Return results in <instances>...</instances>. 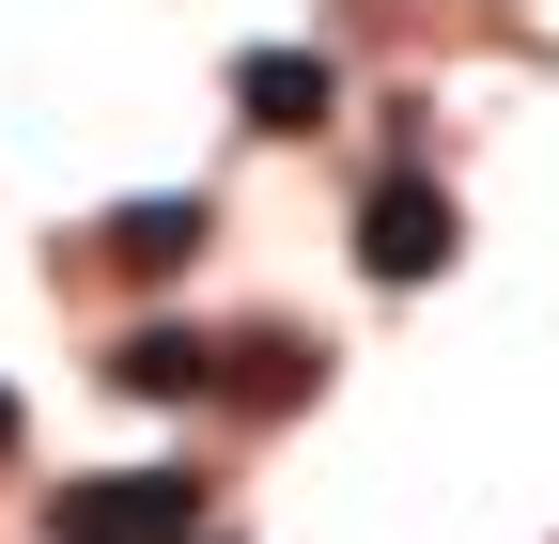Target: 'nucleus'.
<instances>
[{
  "mask_svg": "<svg viewBox=\"0 0 559 544\" xmlns=\"http://www.w3.org/2000/svg\"><path fill=\"white\" fill-rule=\"evenodd\" d=\"M47 544H202V483L187 466H109V483H62Z\"/></svg>",
  "mask_w": 559,
  "mask_h": 544,
  "instance_id": "1",
  "label": "nucleus"
},
{
  "mask_svg": "<svg viewBox=\"0 0 559 544\" xmlns=\"http://www.w3.org/2000/svg\"><path fill=\"white\" fill-rule=\"evenodd\" d=\"M358 264H373V281H436V264H451V202L419 187V172H389L358 202Z\"/></svg>",
  "mask_w": 559,
  "mask_h": 544,
  "instance_id": "2",
  "label": "nucleus"
},
{
  "mask_svg": "<svg viewBox=\"0 0 559 544\" xmlns=\"http://www.w3.org/2000/svg\"><path fill=\"white\" fill-rule=\"evenodd\" d=\"M234 109L264 125V141H311V125L342 109V79H326L311 47H249V62H234Z\"/></svg>",
  "mask_w": 559,
  "mask_h": 544,
  "instance_id": "3",
  "label": "nucleus"
},
{
  "mask_svg": "<svg viewBox=\"0 0 559 544\" xmlns=\"http://www.w3.org/2000/svg\"><path fill=\"white\" fill-rule=\"evenodd\" d=\"M109 389L187 404V389H218V343H202V327H140V343H109Z\"/></svg>",
  "mask_w": 559,
  "mask_h": 544,
  "instance_id": "4",
  "label": "nucleus"
},
{
  "mask_svg": "<svg viewBox=\"0 0 559 544\" xmlns=\"http://www.w3.org/2000/svg\"><path fill=\"white\" fill-rule=\"evenodd\" d=\"M94 249H109V264H140V281H171V264L202 249V202H124V218H109Z\"/></svg>",
  "mask_w": 559,
  "mask_h": 544,
  "instance_id": "5",
  "label": "nucleus"
},
{
  "mask_svg": "<svg viewBox=\"0 0 559 544\" xmlns=\"http://www.w3.org/2000/svg\"><path fill=\"white\" fill-rule=\"evenodd\" d=\"M311 374H326V358H311V343H234V389H249V404H296V389H311Z\"/></svg>",
  "mask_w": 559,
  "mask_h": 544,
  "instance_id": "6",
  "label": "nucleus"
},
{
  "mask_svg": "<svg viewBox=\"0 0 559 544\" xmlns=\"http://www.w3.org/2000/svg\"><path fill=\"white\" fill-rule=\"evenodd\" d=\"M0 451H16V389H0Z\"/></svg>",
  "mask_w": 559,
  "mask_h": 544,
  "instance_id": "7",
  "label": "nucleus"
}]
</instances>
